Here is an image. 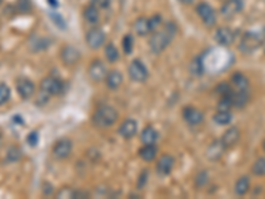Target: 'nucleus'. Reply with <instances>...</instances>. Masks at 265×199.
Segmentation results:
<instances>
[{"label":"nucleus","instance_id":"f257e3e1","mask_svg":"<svg viewBox=\"0 0 265 199\" xmlns=\"http://www.w3.org/2000/svg\"><path fill=\"white\" fill-rule=\"evenodd\" d=\"M176 33L175 24L168 21L162 28H158L152 32L151 37L148 40V47L151 49L152 53L159 55L160 52H163L168 47V44L171 43L174 36Z\"/></svg>","mask_w":265,"mask_h":199},{"label":"nucleus","instance_id":"f03ea898","mask_svg":"<svg viewBox=\"0 0 265 199\" xmlns=\"http://www.w3.org/2000/svg\"><path fill=\"white\" fill-rule=\"evenodd\" d=\"M118 121V112L110 105L100 106L93 114L94 125L98 128H110Z\"/></svg>","mask_w":265,"mask_h":199},{"label":"nucleus","instance_id":"7ed1b4c3","mask_svg":"<svg viewBox=\"0 0 265 199\" xmlns=\"http://www.w3.org/2000/svg\"><path fill=\"white\" fill-rule=\"evenodd\" d=\"M264 37V32H246V33L242 36V39H240L239 48H240V51H242L243 53H254L255 51H258L259 48L263 45Z\"/></svg>","mask_w":265,"mask_h":199},{"label":"nucleus","instance_id":"20e7f679","mask_svg":"<svg viewBox=\"0 0 265 199\" xmlns=\"http://www.w3.org/2000/svg\"><path fill=\"white\" fill-rule=\"evenodd\" d=\"M40 90L44 92L45 94H48L49 97H52V96H59L64 90L63 81H60L59 78L52 77V76L45 77L43 81H41V84H40Z\"/></svg>","mask_w":265,"mask_h":199},{"label":"nucleus","instance_id":"39448f33","mask_svg":"<svg viewBox=\"0 0 265 199\" xmlns=\"http://www.w3.org/2000/svg\"><path fill=\"white\" fill-rule=\"evenodd\" d=\"M129 76L132 81L144 82L148 77V70L140 60H132L129 65Z\"/></svg>","mask_w":265,"mask_h":199},{"label":"nucleus","instance_id":"423d86ee","mask_svg":"<svg viewBox=\"0 0 265 199\" xmlns=\"http://www.w3.org/2000/svg\"><path fill=\"white\" fill-rule=\"evenodd\" d=\"M196 12H198L199 17L202 19V21L206 24L207 27H214L216 24V12L208 3H199L196 5Z\"/></svg>","mask_w":265,"mask_h":199},{"label":"nucleus","instance_id":"0eeeda50","mask_svg":"<svg viewBox=\"0 0 265 199\" xmlns=\"http://www.w3.org/2000/svg\"><path fill=\"white\" fill-rule=\"evenodd\" d=\"M244 8L243 0H226L220 8V13L224 19H234Z\"/></svg>","mask_w":265,"mask_h":199},{"label":"nucleus","instance_id":"6e6552de","mask_svg":"<svg viewBox=\"0 0 265 199\" xmlns=\"http://www.w3.org/2000/svg\"><path fill=\"white\" fill-rule=\"evenodd\" d=\"M106 35L105 32L102 31L101 28H92L86 33V44L89 45L92 49H98L105 44Z\"/></svg>","mask_w":265,"mask_h":199},{"label":"nucleus","instance_id":"1a4fd4ad","mask_svg":"<svg viewBox=\"0 0 265 199\" xmlns=\"http://www.w3.org/2000/svg\"><path fill=\"white\" fill-rule=\"evenodd\" d=\"M16 90L23 100H29L35 94L36 86L29 78L20 77L16 81Z\"/></svg>","mask_w":265,"mask_h":199},{"label":"nucleus","instance_id":"9d476101","mask_svg":"<svg viewBox=\"0 0 265 199\" xmlns=\"http://www.w3.org/2000/svg\"><path fill=\"white\" fill-rule=\"evenodd\" d=\"M215 40L223 47H231L236 41V32L228 27L219 28L215 32Z\"/></svg>","mask_w":265,"mask_h":199},{"label":"nucleus","instance_id":"9b49d317","mask_svg":"<svg viewBox=\"0 0 265 199\" xmlns=\"http://www.w3.org/2000/svg\"><path fill=\"white\" fill-rule=\"evenodd\" d=\"M60 57L66 66H72L78 63L81 55H80L77 48L73 47V45H64L61 48V52H60Z\"/></svg>","mask_w":265,"mask_h":199},{"label":"nucleus","instance_id":"f8f14e48","mask_svg":"<svg viewBox=\"0 0 265 199\" xmlns=\"http://www.w3.org/2000/svg\"><path fill=\"white\" fill-rule=\"evenodd\" d=\"M72 149H73V145H72V141L68 140V138H61L53 146V156L57 158V160H65L70 156L72 153Z\"/></svg>","mask_w":265,"mask_h":199},{"label":"nucleus","instance_id":"ddd939ff","mask_svg":"<svg viewBox=\"0 0 265 199\" xmlns=\"http://www.w3.org/2000/svg\"><path fill=\"white\" fill-rule=\"evenodd\" d=\"M183 118L190 126H198L203 122L204 116L195 106H186L183 109Z\"/></svg>","mask_w":265,"mask_h":199},{"label":"nucleus","instance_id":"4468645a","mask_svg":"<svg viewBox=\"0 0 265 199\" xmlns=\"http://www.w3.org/2000/svg\"><path fill=\"white\" fill-rule=\"evenodd\" d=\"M108 74V69H106L105 64L102 63L101 60H94L93 63L89 65V77L93 80L94 82L104 81Z\"/></svg>","mask_w":265,"mask_h":199},{"label":"nucleus","instance_id":"2eb2a0df","mask_svg":"<svg viewBox=\"0 0 265 199\" xmlns=\"http://www.w3.org/2000/svg\"><path fill=\"white\" fill-rule=\"evenodd\" d=\"M174 165H175L174 157L170 156V154H164V156L160 157L159 161L156 162V173L162 177L168 176V174L172 172Z\"/></svg>","mask_w":265,"mask_h":199},{"label":"nucleus","instance_id":"dca6fc26","mask_svg":"<svg viewBox=\"0 0 265 199\" xmlns=\"http://www.w3.org/2000/svg\"><path fill=\"white\" fill-rule=\"evenodd\" d=\"M136 132H138V124H136L135 120H132V118L125 120V121L120 125V129H118L120 136H121L122 138H125V140L132 138V137L136 134Z\"/></svg>","mask_w":265,"mask_h":199},{"label":"nucleus","instance_id":"f3484780","mask_svg":"<svg viewBox=\"0 0 265 199\" xmlns=\"http://www.w3.org/2000/svg\"><path fill=\"white\" fill-rule=\"evenodd\" d=\"M239 140H240V130H239L236 126H232V128H230L228 130H226L222 138H220L222 144L224 145V148L226 149L234 148L235 145L238 144Z\"/></svg>","mask_w":265,"mask_h":199},{"label":"nucleus","instance_id":"a211bd4d","mask_svg":"<svg viewBox=\"0 0 265 199\" xmlns=\"http://www.w3.org/2000/svg\"><path fill=\"white\" fill-rule=\"evenodd\" d=\"M231 85L234 88L235 90H238V92H248L250 90V80L247 77L246 74L238 73L232 74V77H231Z\"/></svg>","mask_w":265,"mask_h":199},{"label":"nucleus","instance_id":"6ab92c4d","mask_svg":"<svg viewBox=\"0 0 265 199\" xmlns=\"http://www.w3.org/2000/svg\"><path fill=\"white\" fill-rule=\"evenodd\" d=\"M227 149L224 148V145L222 144V141H214L212 144L207 148V152H206V156L207 158L210 161H218L220 160L223 157V154H224V152H226Z\"/></svg>","mask_w":265,"mask_h":199},{"label":"nucleus","instance_id":"aec40b11","mask_svg":"<svg viewBox=\"0 0 265 199\" xmlns=\"http://www.w3.org/2000/svg\"><path fill=\"white\" fill-rule=\"evenodd\" d=\"M105 81L109 89H113V90L118 89V88L122 85V82H124V76H122V73L120 72V70L113 69V70H110V72H108Z\"/></svg>","mask_w":265,"mask_h":199},{"label":"nucleus","instance_id":"412c9836","mask_svg":"<svg viewBox=\"0 0 265 199\" xmlns=\"http://www.w3.org/2000/svg\"><path fill=\"white\" fill-rule=\"evenodd\" d=\"M134 31L136 32V35L139 36H146L150 32H152L151 21L147 17H138L134 21Z\"/></svg>","mask_w":265,"mask_h":199},{"label":"nucleus","instance_id":"4be33fe9","mask_svg":"<svg viewBox=\"0 0 265 199\" xmlns=\"http://www.w3.org/2000/svg\"><path fill=\"white\" fill-rule=\"evenodd\" d=\"M156 153H158V148L155 144H147L139 149V157L144 162H151L155 160Z\"/></svg>","mask_w":265,"mask_h":199},{"label":"nucleus","instance_id":"5701e85b","mask_svg":"<svg viewBox=\"0 0 265 199\" xmlns=\"http://www.w3.org/2000/svg\"><path fill=\"white\" fill-rule=\"evenodd\" d=\"M251 189V180L248 176H242L236 181V184H235V193H236V196L243 197L246 196L247 193L250 192Z\"/></svg>","mask_w":265,"mask_h":199},{"label":"nucleus","instance_id":"b1692460","mask_svg":"<svg viewBox=\"0 0 265 199\" xmlns=\"http://www.w3.org/2000/svg\"><path fill=\"white\" fill-rule=\"evenodd\" d=\"M158 138H159V134H158L156 129H154V128L150 125L146 126L143 132H142V134H140V141H142L144 145L156 144Z\"/></svg>","mask_w":265,"mask_h":199},{"label":"nucleus","instance_id":"393cba45","mask_svg":"<svg viewBox=\"0 0 265 199\" xmlns=\"http://www.w3.org/2000/svg\"><path fill=\"white\" fill-rule=\"evenodd\" d=\"M84 19L89 24H97L100 20V9L93 4H89L88 7L84 9Z\"/></svg>","mask_w":265,"mask_h":199},{"label":"nucleus","instance_id":"a878e982","mask_svg":"<svg viewBox=\"0 0 265 199\" xmlns=\"http://www.w3.org/2000/svg\"><path fill=\"white\" fill-rule=\"evenodd\" d=\"M214 121L220 126L231 124V121H232V113H231V110L218 109V112H216L214 116Z\"/></svg>","mask_w":265,"mask_h":199},{"label":"nucleus","instance_id":"bb28decb","mask_svg":"<svg viewBox=\"0 0 265 199\" xmlns=\"http://www.w3.org/2000/svg\"><path fill=\"white\" fill-rule=\"evenodd\" d=\"M105 56L106 59H108V61H110V63H116L118 60V57H120V52H118L117 47L114 45V44H108L105 48Z\"/></svg>","mask_w":265,"mask_h":199},{"label":"nucleus","instance_id":"cd10ccee","mask_svg":"<svg viewBox=\"0 0 265 199\" xmlns=\"http://www.w3.org/2000/svg\"><path fill=\"white\" fill-rule=\"evenodd\" d=\"M252 173L255 176L258 177H263L265 176V158L262 157V158H258L255 161V164L252 165Z\"/></svg>","mask_w":265,"mask_h":199},{"label":"nucleus","instance_id":"c85d7f7f","mask_svg":"<svg viewBox=\"0 0 265 199\" xmlns=\"http://www.w3.org/2000/svg\"><path fill=\"white\" fill-rule=\"evenodd\" d=\"M11 98V89L7 84H0V106L7 104Z\"/></svg>","mask_w":265,"mask_h":199},{"label":"nucleus","instance_id":"c756f323","mask_svg":"<svg viewBox=\"0 0 265 199\" xmlns=\"http://www.w3.org/2000/svg\"><path fill=\"white\" fill-rule=\"evenodd\" d=\"M132 48H134V39H132V35H126L122 39V49L126 55H130L132 52Z\"/></svg>","mask_w":265,"mask_h":199},{"label":"nucleus","instance_id":"7c9ffc66","mask_svg":"<svg viewBox=\"0 0 265 199\" xmlns=\"http://www.w3.org/2000/svg\"><path fill=\"white\" fill-rule=\"evenodd\" d=\"M20 157H21V150H20L19 148L12 146V148L8 150L7 160L9 161V162H15V161H19Z\"/></svg>","mask_w":265,"mask_h":199},{"label":"nucleus","instance_id":"2f4dec72","mask_svg":"<svg viewBox=\"0 0 265 199\" xmlns=\"http://www.w3.org/2000/svg\"><path fill=\"white\" fill-rule=\"evenodd\" d=\"M191 72L196 76H200L203 73V60L202 57H196L191 64Z\"/></svg>","mask_w":265,"mask_h":199},{"label":"nucleus","instance_id":"473e14b6","mask_svg":"<svg viewBox=\"0 0 265 199\" xmlns=\"http://www.w3.org/2000/svg\"><path fill=\"white\" fill-rule=\"evenodd\" d=\"M207 184H208V173L203 170V172L199 173L198 177H196L195 185L198 188H203V186H206Z\"/></svg>","mask_w":265,"mask_h":199},{"label":"nucleus","instance_id":"72a5a7b5","mask_svg":"<svg viewBox=\"0 0 265 199\" xmlns=\"http://www.w3.org/2000/svg\"><path fill=\"white\" fill-rule=\"evenodd\" d=\"M25 141H27L28 145H29L31 148H35V146H37V144H39V133L31 132L27 136Z\"/></svg>","mask_w":265,"mask_h":199},{"label":"nucleus","instance_id":"f704fd0d","mask_svg":"<svg viewBox=\"0 0 265 199\" xmlns=\"http://www.w3.org/2000/svg\"><path fill=\"white\" fill-rule=\"evenodd\" d=\"M74 194L76 192L74 190H70L68 188L61 189L59 193H57V198H74Z\"/></svg>","mask_w":265,"mask_h":199},{"label":"nucleus","instance_id":"c9c22d12","mask_svg":"<svg viewBox=\"0 0 265 199\" xmlns=\"http://www.w3.org/2000/svg\"><path fill=\"white\" fill-rule=\"evenodd\" d=\"M31 0H17V8L21 12H28L31 9Z\"/></svg>","mask_w":265,"mask_h":199},{"label":"nucleus","instance_id":"e433bc0d","mask_svg":"<svg viewBox=\"0 0 265 199\" xmlns=\"http://www.w3.org/2000/svg\"><path fill=\"white\" fill-rule=\"evenodd\" d=\"M92 4L98 9H106L110 5V0H92Z\"/></svg>","mask_w":265,"mask_h":199},{"label":"nucleus","instance_id":"4c0bfd02","mask_svg":"<svg viewBox=\"0 0 265 199\" xmlns=\"http://www.w3.org/2000/svg\"><path fill=\"white\" fill-rule=\"evenodd\" d=\"M51 19L53 20V21L57 24V25H60V27H61V29H65V21L61 19V16L55 15V13H51Z\"/></svg>","mask_w":265,"mask_h":199},{"label":"nucleus","instance_id":"58836bf2","mask_svg":"<svg viewBox=\"0 0 265 199\" xmlns=\"http://www.w3.org/2000/svg\"><path fill=\"white\" fill-rule=\"evenodd\" d=\"M146 180H147V172H143L142 174H140L139 182H138V189H142V182H143V185H144L146 184Z\"/></svg>","mask_w":265,"mask_h":199},{"label":"nucleus","instance_id":"ea45409f","mask_svg":"<svg viewBox=\"0 0 265 199\" xmlns=\"http://www.w3.org/2000/svg\"><path fill=\"white\" fill-rule=\"evenodd\" d=\"M48 3L51 4L52 7L53 8H56V7H59V1H57V0H47Z\"/></svg>","mask_w":265,"mask_h":199},{"label":"nucleus","instance_id":"a19ab883","mask_svg":"<svg viewBox=\"0 0 265 199\" xmlns=\"http://www.w3.org/2000/svg\"><path fill=\"white\" fill-rule=\"evenodd\" d=\"M196 0H183V3L186 4H192V3H195Z\"/></svg>","mask_w":265,"mask_h":199},{"label":"nucleus","instance_id":"79ce46f5","mask_svg":"<svg viewBox=\"0 0 265 199\" xmlns=\"http://www.w3.org/2000/svg\"><path fill=\"white\" fill-rule=\"evenodd\" d=\"M1 140H3V136H1V132H0V145H1Z\"/></svg>","mask_w":265,"mask_h":199},{"label":"nucleus","instance_id":"37998d69","mask_svg":"<svg viewBox=\"0 0 265 199\" xmlns=\"http://www.w3.org/2000/svg\"><path fill=\"white\" fill-rule=\"evenodd\" d=\"M263 48H264V51H265V37H264V41H263V45H262Z\"/></svg>","mask_w":265,"mask_h":199},{"label":"nucleus","instance_id":"c03bdc74","mask_svg":"<svg viewBox=\"0 0 265 199\" xmlns=\"http://www.w3.org/2000/svg\"><path fill=\"white\" fill-rule=\"evenodd\" d=\"M1 1H3V0H0V4H1Z\"/></svg>","mask_w":265,"mask_h":199},{"label":"nucleus","instance_id":"a18cd8bd","mask_svg":"<svg viewBox=\"0 0 265 199\" xmlns=\"http://www.w3.org/2000/svg\"><path fill=\"white\" fill-rule=\"evenodd\" d=\"M264 150H265V142H264Z\"/></svg>","mask_w":265,"mask_h":199}]
</instances>
